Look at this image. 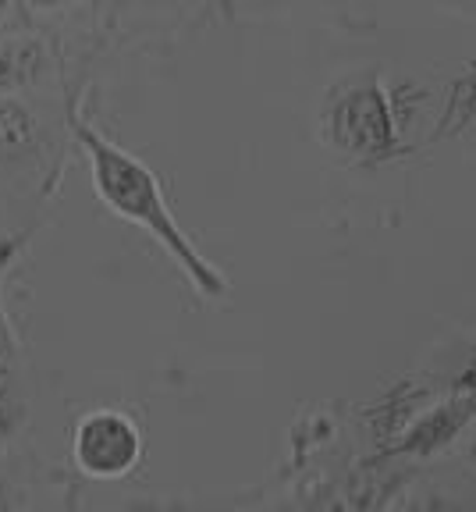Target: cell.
Returning <instances> with one entry per match:
<instances>
[{
    "mask_svg": "<svg viewBox=\"0 0 476 512\" xmlns=\"http://www.w3.org/2000/svg\"><path fill=\"white\" fill-rule=\"evenodd\" d=\"M68 128H72L75 143L82 146L89 160V178L93 189L100 196L107 210H114L118 217H125L128 224L143 228L153 242H160L171 260L178 264V271L185 274L199 296L221 299L228 296V278L210 264L207 256L199 253L196 242L185 235V228L178 224L175 210L167 203L160 178L153 175L150 164H143L139 157H132L128 150H121L118 143H111L107 136H100L89 121H82L79 114H68Z\"/></svg>",
    "mask_w": 476,
    "mask_h": 512,
    "instance_id": "cell-1",
    "label": "cell"
},
{
    "mask_svg": "<svg viewBox=\"0 0 476 512\" xmlns=\"http://www.w3.org/2000/svg\"><path fill=\"white\" fill-rule=\"evenodd\" d=\"M324 139L356 160L388 157L398 143V121L377 82L349 86L324 111Z\"/></svg>",
    "mask_w": 476,
    "mask_h": 512,
    "instance_id": "cell-2",
    "label": "cell"
},
{
    "mask_svg": "<svg viewBox=\"0 0 476 512\" xmlns=\"http://www.w3.org/2000/svg\"><path fill=\"white\" fill-rule=\"evenodd\" d=\"M416 477L413 463L377 452L373 459L349 466L334 480H324L306 498V512H388V505Z\"/></svg>",
    "mask_w": 476,
    "mask_h": 512,
    "instance_id": "cell-3",
    "label": "cell"
},
{
    "mask_svg": "<svg viewBox=\"0 0 476 512\" xmlns=\"http://www.w3.org/2000/svg\"><path fill=\"white\" fill-rule=\"evenodd\" d=\"M72 456L93 480H121L143 459V431L121 409H93L75 424Z\"/></svg>",
    "mask_w": 476,
    "mask_h": 512,
    "instance_id": "cell-4",
    "label": "cell"
},
{
    "mask_svg": "<svg viewBox=\"0 0 476 512\" xmlns=\"http://www.w3.org/2000/svg\"><path fill=\"white\" fill-rule=\"evenodd\" d=\"M473 424H476V399H469V395H448V399L430 402L384 456L402 459V463H413V466L430 463V459L445 456L448 448Z\"/></svg>",
    "mask_w": 476,
    "mask_h": 512,
    "instance_id": "cell-5",
    "label": "cell"
},
{
    "mask_svg": "<svg viewBox=\"0 0 476 512\" xmlns=\"http://www.w3.org/2000/svg\"><path fill=\"white\" fill-rule=\"evenodd\" d=\"M402 512H476V488H445V484H434V488L409 498Z\"/></svg>",
    "mask_w": 476,
    "mask_h": 512,
    "instance_id": "cell-6",
    "label": "cell"
},
{
    "mask_svg": "<svg viewBox=\"0 0 476 512\" xmlns=\"http://www.w3.org/2000/svg\"><path fill=\"white\" fill-rule=\"evenodd\" d=\"M25 420V395L11 363L0 360V434H15Z\"/></svg>",
    "mask_w": 476,
    "mask_h": 512,
    "instance_id": "cell-7",
    "label": "cell"
},
{
    "mask_svg": "<svg viewBox=\"0 0 476 512\" xmlns=\"http://www.w3.org/2000/svg\"><path fill=\"white\" fill-rule=\"evenodd\" d=\"M32 139V118L11 100H0V150H22Z\"/></svg>",
    "mask_w": 476,
    "mask_h": 512,
    "instance_id": "cell-8",
    "label": "cell"
},
{
    "mask_svg": "<svg viewBox=\"0 0 476 512\" xmlns=\"http://www.w3.org/2000/svg\"><path fill=\"white\" fill-rule=\"evenodd\" d=\"M0 512H29L25 509V495L8 473L0 470Z\"/></svg>",
    "mask_w": 476,
    "mask_h": 512,
    "instance_id": "cell-9",
    "label": "cell"
},
{
    "mask_svg": "<svg viewBox=\"0 0 476 512\" xmlns=\"http://www.w3.org/2000/svg\"><path fill=\"white\" fill-rule=\"evenodd\" d=\"M15 352H18V338H15V331H11L8 317H4V306H0V360L11 363Z\"/></svg>",
    "mask_w": 476,
    "mask_h": 512,
    "instance_id": "cell-10",
    "label": "cell"
}]
</instances>
